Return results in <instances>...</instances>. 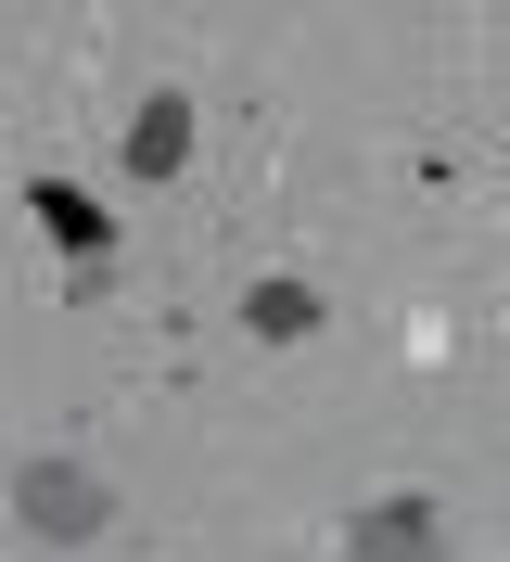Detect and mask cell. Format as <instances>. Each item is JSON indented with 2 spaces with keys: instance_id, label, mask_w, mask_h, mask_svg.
I'll list each match as a JSON object with an SVG mask.
<instances>
[{
  "instance_id": "1",
  "label": "cell",
  "mask_w": 510,
  "mask_h": 562,
  "mask_svg": "<svg viewBox=\"0 0 510 562\" xmlns=\"http://www.w3.org/2000/svg\"><path fill=\"white\" fill-rule=\"evenodd\" d=\"M13 525L52 537V550H90V537L115 525V486H102L90 460H52V448H38V460H13Z\"/></svg>"
},
{
  "instance_id": "2",
  "label": "cell",
  "mask_w": 510,
  "mask_h": 562,
  "mask_svg": "<svg viewBox=\"0 0 510 562\" xmlns=\"http://www.w3.org/2000/svg\"><path fill=\"white\" fill-rule=\"evenodd\" d=\"M344 562H460V550H446V512L421 486H383L344 512Z\"/></svg>"
},
{
  "instance_id": "3",
  "label": "cell",
  "mask_w": 510,
  "mask_h": 562,
  "mask_svg": "<svg viewBox=\"0 0 510 562\" xmlns=\"http://www.w3.org/2000/svg\"><path fill=\"white\" fill-rule=\"evenodd\" d=\"M115 154H128V179H179V167H192V103H179V90H154V103L128 115V140H115Z\"/></svg>"
},
{
  "instance_id": "4",
  "label": "cell",
  "mask_w": 510,
  "mask_h": 562,
  "mask_svg": "<svg viewBox=\"0 0 510 562\" xmlns=\"http://www.w3.org/2000/svg\"><path fill=\"white\" fill-rule=\"evenodd\" d=\"M242 333H269V346H306V333H319V281L269 269L256 294H242Z\"/></svg>"
},
{
  "instance_id": "5",
  "label": "cell",
  "mask_w": 510,
  "mask_h": 562,
  "mask_svg": "<svg viewBox=\"0 0 510 562\" xmlns=\"http://www.w3.org/2000/svg\"><path fill=\"white\" fill-rule=\"evenodd\" d=\"M26 205H38V231H52V244H77V256H102V244H115V205H90L77 179H38Z\"/></svg>"
}]
</instances>
